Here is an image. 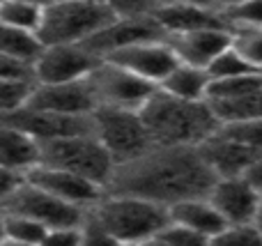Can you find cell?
Here are the masks:
<instances>
[{
    "label": "cell",
    "instance_id": "1",
    "mask_svg": "<svg viewBox=\"0 0 262 246\" xmlns=\"http://www.w3.org/2000/svg\"><path fill=\"white\" fill-rule=\"evenodd\" d=\"M216 175L198 147H154L145 156L115 166L104 193L131 196L170 207L207 198Z\"/></svg>",
    "mask_w": 262,
    "mask_h": 246
},
{
    "label": "cell",
    "instance_id": "2",
    "mask_svg": "<svg viewBox=\"0 0 262 246\" xmlns=\"http://www.w3.org/2000/svg\"><path fill=\"white\" fill-rule=\"evenodd\" d=\"M138 113L154 147H200L221 127L207 101H182L159 87Z\"/></svg>",
    "mask_w": 262,
    "mask_h": 246
},
{
    "label": "cell",
    "instance_id": "3",
    "mask_svg": "<svg viewBox=\"0 0 262 246\" xmlns=\"http://www.w3.org/2000/svg\"><path fill=\"white\" fill-rule=\"evenodd\" d=\"M88 221L115 242L136 246L157 237L170 223V214L166 207L143 198L104 193V198L88 210Z\"/></svg>",
    "mask_w": 262,
    "mask_h": 246
},
{
    "label": "cell",
    "instance_id": "4",
    "mask_svg": "<svg viewBox=\"0 0 262 246\" xmlns=\"http://www.w3.org/2000/svg\"><path fill=\"white\" fill-rule=\"evenodd\" d=\"M113 21H118L113 3H97V0L44 3L37 39L41 41V46L85 44Z\"/></svg>",
    "mask_w": 262,
    "mask_h": 246
},
{
    "label": "cell",
    "instance_id": "5",
    "mask_svg": "<svg viewBox=\"0 0 262 246\" xmlns=\"http://www.w3.org/2000/svg\"><path fill=\"white\" fill-rule=\"evenodd\" d=\"M39 164L74 173L83 180L99 184L101 189H106L115 170L113 159L106 152V147L95 138V133L39 143Z\"/></svg>",
    "mask_w": 262,
    "mask_h": 246
},
{
    "label": "cell",
    "instance_id": "6",
    "mask_svg": "<svg viewBox=\"0 0 262 246\" xmlns=\"http://www.w3.org/2000/svg\"><path fill=\"white\" fill-rule=\"evenodd\" d=\"M92 131L106 147L115 166L136 161L154 150V143L138 110L97 108L92 113Z\"/></svg>",
    "mask_w": 262,
    "mask_h": 246
},
{
    "label": "cell",
    "instance_id": "7",
    "mask_svg": "<svg viewBox=\"0 0 262 246\" xmlns=\"http://www.w3.org/2000/svg\"><path fill=\"white\" fill-rule=\"evenodd\" d=\"M0 214H14V216H26L44 228H83L85 223L88 210L74 207L69 203H62L53 198L51 193L41 191V189L32 187L23 180L3 203H0Z\"/></svg>",
    "mask_w": 262,
    "mask_h": 246
},
{
    "label": "cell",
    "instance_id": "8",
    "mask_svg": "<svg viewBox=\"0 0 262 246\" xmlns=\"http://www.w3.org/2000/svg\"><path fill=\"white\" fill-rule=\"evenodd\" d=\"M88 83L95 95L97 108L140 110L157 92V85L134 76L108 60H99V64L88 76Z\"/></svg>",
    "mask_w": 262,
    "mask_h": 246
},
{
    "label": "cell",
    "instance_id": "9",
    "mask_svg": "<svg viewBox=\"0 0 262 246\" xmlns=\"http://www.w3.org/2000/svg\"><path fill=\"white\" fill-rule=\"evenodd\" d=\"M99 64V58L85 46H44L39 58L32 62V81L35 85H62V83L85 81L92 69Z\"/></svg>",
    "mask_w": 262,
    "mask_h": 246
},
{
    "label": "cell",
    "instance_id": "10",
    "mask_svg": "<svg viewBox=\"0 0 262 246\" xmlns=\"http://www.w3.org/2000/svg\"><path fill=\"white\" fill-rule=\"evenodd\" d=\"M154 5V3H152ZM152 12V9H149ZM147 14H138V16H118V21H113L108 28L95 35L92 39H88L85 46L95 58L104 60L108 55L124 51L129 46H138V44H149V41H163L166 35L163 30L157 26L152 16Z\"/></svg>",
    "mask_w": 262,
    "mask_h": 246
},
{
    "label": "cell",
    "instance_id": "11",
    "mask_svg": "<svg viewBox=\"0 0 262 246\" xmlns=\"http://www.w3.org/2000/svg\"><path fill=\"white\" fill-rule=\"evenodd\" d=\"M23 180L28 184H32V187L51 193L58 200L69 203L74 207H81V210H90V207H95L104 198V189L99 184L90 182V180H83L74 173H67V170L49 168V166H41V164L26 170Z\"/></svg>",
    "mask_w": 262,
    "mask_h": 246
},
{
    "label": "cell",
    "instance_id": "12",
    "mask_svg": "<svg viewBox=\"0 0 262 246\" xmlns=\"http://www.w3.org/2000/svg\"><path fill=\"white\" fill-rule=\"evenodd\" d=\"M0 120L18 131L28 133L35 138L37 143H49L58 141V138H72V136H85L92 131V115L85 118H76V115H58V113H46V110L35 108H21L14 110L9 115H0Z\"/></svg>",
    "mask_w": 262,
    "mask_h": 246
},
{
    "label": "cell",
    "instance_id": "13",
    "mask_svg": "<svg viewBox=\"0 0 262 246\" xmlns=\"http://www.w3.org/2000/svg\"><path fill=\"white\" fill-rule=\"evenodd\" d=\"M108 62L118 64V67L127 69L129 74L143 78V81L152 83V85H161L168 78V74L177 67V58L170 51V46L163 41H149V44H138V46H129L124 51L108 55Z\"/></svg>",
    "mask_w": 262,
    "mask_h": 246
},
{
    "label": "cell",
    "instance_id": "14",
    "mask_svg": "<svg viewBox=\"0 0 262 246\" xmlns=\"http://www.w3.org/2000/svg\"><path fill=\"white\" fill-rule=\"evenodd\" d=\"M26 106L46 113L76 115V118H85L97 110V101L88 78L76 83H62V85H35Z\"/></svg>",
    "mask_w": 262,
    "mask_h": 246
},
{
    "label": "cell",
    "instance_id": "15",
    "mask_svg": "<svg viewBox=\"0 0 262 246\" xmlns=\"http://www.w3.org/2000/svg\"><path fill=\"white\" fill-rule=\"evenodd\" d=\"M149 16L157 21L163 35H186L207 28H228L219 16L216 5L200 3H154ZM230 30V28H228Z\"/></svg>",
    "mask_w": 262,
    "mask_h": 246
},
{
    "label": "cell",
    "instance_id": "16",
    "mask_svg": "<svg viewBox=\"0 0 262 246\" xmlns=\"http://www.w3.org/2000/svg\"><path fill=\"white\" fill-rule=\"evenodd\" d=\"M260 198L262 193L255 191L246 177H226V180H216L207 200L221 214L226 226H244V223H253Z\"/></svg>",
    "mask_w": 262,
    "mask_h": 246
},
{
    "label": "cell",
    "instance_id": "17",
    "mask_svg": "<svg viewBox=\"0 0 262 246\" xmlns=\"http://www.w3.org/2000/svg\"><path fill=\"white\" fill-rule=\"evenodd\" d=\"M230 41L232 32L228 28H207V30L166 37V44L175 53L177 62L195 69H207L214 62V58L230 46Z\"/></svg>",
    "mask_w": 262,
    "mask_h": 246
},
{
    "label": "cell",
    "instance_id": "18",
    "mask_svg": "<svg viewBox=\"0 0 262 246\" xmlns=\"http://www.w3.org/2000/svg\"><path fill=\"white\" fill-rule=\"evenodd\" d=\"M198 150L203 154V159L207 161V166L212 168V173L216 175V180L244 177V173L251 168V164L258 156H262L251 150V147L230 141L221 131H216L209 141H205Z\"/></svg>",
    "mask_w": 262,
    "mask_h": 246
},
{
    "label": "cell",
    "instance_id": "19",
    "mask_svg": "<svg viewBox=\"0 0 262 246\" xmlns=\"http://www.w3.org/2000/svg\"><path fill=\"white\" fill-rule=\"evenodd\" d=\"M39 164V143L0 120V168L23 175Z\"/></svg>",
    "mask_w": 262,
    "mask_h": 246
},
{
    "label": "cell",
    "instance_id": "20",
    "mask_svg": "<svg viewBox=\"0 0 262 246\" xmlns=\"http://www.w3.org/2000/svg\"><path fill=\"white\" fill-rule=\"evenodd\" d=\"M168 214H170L172 223L184 226V228L193 230V233L203 235V237H207V239H212L214 235H219L226 228V221L221 219V214L214 210V205L207 198L180 203V205L170 207Z\"/></svg>",
    "mask_w": 262,
    "mask_h": 246
},
{
    "label": "cell",
    "instance_id": "21",
    "mask_svg": "<svg viewBox=\"0 0 262 246\" xmlns=\"http://www.w3.org/2000/svg\"><path fill=\"white\" fill-rule=\"evenodd\" d=\"M209 76L205 69H195L189 64H177L168 78L159 85V90L182 101H207Z\"/></svg>",
    "mask_w": 262,
    "mask_h": 246
},
{
    "label": "cell",
    "instance_id": "22",
    "mask_svg": "<svg viewBox=\"0 0 262 246\" xmlns=\"http://www.w3.org/2000/svg\"><path fill=\"white\" fill-rule=\"evenodd\" d=\"M41 41L37 39L35 32H26L18 28L0 23V55L12 62H18L23 67H32L41 53Z\"/></svg>",
    "mask_w": 262,
    "mask_h": 246
},
{
    "label": "cell",
    "instance_id": "23",
    "mask_svg": "<svg viewBox=\"0 0 262 246\" xmlns=\"http://www.w3.org/2000/svg\"><path fill=\"white\" fill-rule=\"evenodd\" d=\"M209 108H212L214 118L219 120V124H239L262 120V87L244 97H237V99L212 101Z\"/></svg>",
    "mask_w": 262,
    "mask_h": 246
},
{
    "label": "cell",
    "instance_id": "24",
    "mask_svg": "<svg viewBox=\"0 0 262 246\" xmlns=\"http://www.w3.org/2000/svg\"><path fill=\"white\" fill-rule=\"evenodd\" d=\"M41 9H44V3L3 0L0 3V23L37 35V28H39V21H41Z\"/></svg>",
    "mask_w": 262,
    "mask_h": 246
},
{
    "label": "cell",
    "instance_id": "25",
    "mask_svg": "<svg viewBox=\"0 0 262 246\" xmlns=\"http://www.w3.org/2000/svg\"><path fill=\"white\" fill-rule=\"evenodd\" d=\"M216 12L230 30H239V28H262V0H251V3H221V5H216Z\"/></svg>",
    "mask_w": 262,
    "mask_h": 246
},
{
    "label": "cell",
    "instance_id": "26",
    "mask_svg": "<svg viewBox=\"0 0 262 246\" xmlns=\"http://www.w3.org/2000/svg\"><path fill=\"white\" fill-rule=\"evenodd\" d=\"M262 87V74H244L235 78H223V81H212L207 90V101H228L244 97L249 92Z\"/></svg>",
    "mask_w": 262,
    "mask_h": 246
},
{
    "label": "cell",
    "instance_id": "27",
    "mask_svg": "<svg viewBox=\"0 0 262 246\" xmlns=\"http://www.w3.org/2000/svg\"><path fill=\"white\" fill-rule=\"evenodd\" d=\"M232 32V49L253 72L262 74V28H239Z\"/></svg>",
    "mask_w": 262,
    "mask_h": 246
},
{
    "label": "cell",
    "instance_id": "28",
    "mask_svg": "<svg viewBox=\"0 0 262 246\" xmlns=\"http://www.w3.org/2000/svg\"><path fill=\"white\" fill-rule=\"evenodd\" d=\"M32 87H35L32 78H0V115L26 108Z\"/></svg>",
    "mask_w": 262,
    "mask_h": 246
},
{
    "label": "cell",
    "instance_id": "29",
    "mask_svg": "<svg viewBox=\"0 0 262 246\" xmlns=\"http://www.w3.org/2000/svg\"><path fill=\"white\" fill-rule=\"evenodd\" d=\"M3 226H5V239H14V242L32 244V246H41L46 233H49V228H44L37 221L14 214H3Z\"/></svg>",
    "mask_w": 262,
    "mask_h": 246
},
{
    "label": "cell",
    "instance_id": "30",
    "mask_svg": "<svg viewBox=\"0 0 262 246\" xmlns=\"http://www.w3.org/2000/svg\"><path fill=\"white\" fill-rule=\"evenodd\" d=\"M205 72H207L209 81H223V78H235V76H244V74H258L242 60V55L237 53L232 46H228L221 55H216L214 62L209 64Z\"/></svg>",
    "mask_w": 262,
    "mask_h": 246
},
{
    "label": "cell",
    "instance_id": "31",
    "mask_svg": "<svg viewBox=\"0 0 262 246\" xmlns=\"http://www.w3.org/2000/svg\"><path fill=\"white\" fill-rule=\"evenodd\" d=\"M209 246H262V237L253 223L226 226L221 233L209 239Z\"/></svg>",
    "mask_w": 262,
    "mask_h": 246
},
{
    "label": "cell",
    "instance_id": "32",
    "mask_svg": "<svg viewBox=\"0 0 262 246\" xmlns=\"http://www.w3.org/2000/svg\"><path fill=\"white\" fill-rule=\"evenodd\" d=\"M219 131L239 145L251 147L253 152L262 154V120L255 122H239V124H221Z\"/></svg>",
    "mask_w": 262,
    "mask_h": 246
},
{
    "label": "cell",
    "instance_id": "33",
    "mask_svg": "<svg viewBox=\"0 0 262 246\" xmlns=\"http://www.w3.org/2000/svg\"><path fill=\"white\" fill-rule=\"evenodd\" d=\"M166 246H209V239L203 237V235L193 233V230L184 228L180 223H168L161 233L157 235Z\"/></svg>",
    "mask_w": 262,
    "mask_h": 246
},
{
    "label": "cell",
    "instance_id": "34",
    "mask_svg": "<svg viewBox=\"0 0 262 246\" xmlns=\"http://www.w3.org/2000/svg\"><path fill=\"white\" fill-rule=\"evenodd\" d=\"M41 246H83V228H53Z\"/></svg>",
    "mask_w": 262,
    "mask_h": 246
},
{
    "label": "cell",
    "instance_id": "35",
    "mask_svg": "<svg viewBox=\"0 0 262 246\" xmlns=\"http://www.w3.org/2000/svg\"><path fill=\"white\" fill-rule=\"evenodd\" d=\"M0 78H32V72L30 67H23L0 55Z\"/></svg>",
    "mask_w": 262,
    "mask_h": 246
},
{
    "label": "cell",
    "instance_id": "36",
    "mask_svg": "<svg viewBox=\"0 0 262 246\" xmlns=\"http://www.w3.org/2000/svg\"><path fill=\"white\" fill-rule=\"evenodd\" d=\"M23 182V175L14 173V170H7V168H0V203Z\"/></svg>",
    "mask_w": 262,
    "mask_h": 246
},
{
    "label": "cell",
    "instance_id": "37",
    "mask_svg": "<svg viewBox=\"0 0 262 246\" xmlns=\"http://www.w3.org/2000/svg\"><path fill=\"white\" fill-rule=\"evenodd\" d=\"M244 177L249 180V184L255 189V191L262 193V156H258V159L251 164V168L244 173Z\"/></svg>",
    "mask_w": 262,
    "mask_h": 246
},
{
    "label": "cell",
    "instance_id": "38",
    "mask_svg": "<svg viewBox=\"0 0 262 246\" xmlns=\"http://www.w3.org/2000/svg\"><path fill=\"white\" fill-rule=\"evenodd\" d=\"M253 226H255V230H258V233H260V237H262V198H260V205H258V210H255Z\"/></svg>",
    "mask_w": 262,
    "mask_h": 246
},
{
    "label": "cell",
    "instance_id": "39",
    "mask_svg": "<svg viewBox=\"0 0 262 246\" xmlns=\"http://www.w3.org/2000/svg\"><path fill=\"white\" fill-rule=\"evenodd\" d=\"M0 246H32V244H21V242H14V239H3Z\"/></svg>",
    "mask_w": 262,
    "mask_h": 246
},
{
    "label": "cell",
    "instance_id": "40",
    "mask_svg": "<svg viewBox=\"0 0 262 246\" xmlns=\"http://www.w3.org/2000/svg\"><path fill=\"white\" fill-rule=\"evenodd\" d=\"M5 239V226H3V214H0V242Z\"/></svg>",
    "mask_w": 262,
    "mask_h": 246
}]
</instances>
